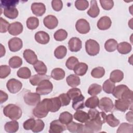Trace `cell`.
Listing matches in <instances>:
<instances>
[{"mask_svg":"<svg viewBox=\"0 0 133 133\" xmlns=\"http://www.w3.org/2000/svg\"><path fill=\"white\" fill-rule=\"evenodd\" d=\"M35 39L36 41L43 45L49 43L50 37L49 34L45 31H38L35 34Z\"/></svg>","mask_w":133,"mask_h":133,"instance_id":"ffe728a7","label":"cell"},{"mask_svg":"<svg viewBox=\"0 0 133 133\" xmlns=\"http://www.w3.org/2000/svg\"><path fill=\"white\" fill-rule=\"evenodd\" d=\"M105 112H100L99 115L96 117L89 119L84 125V132H95L101 130L102 125L105 123Z\"/></svg>","mask_w":133,"mask_h":133,"instance_id":"6da1fadb","label":"cell"},{"mask_svg":"<svg viewBox=\"0 0 133 133\" xmlns=\"http://www.w3.org/2000/svg\"><path fill=\"white\" fill-rule=\"evenodd\" d=\"M23 56L25 61L30 64H34L38 60L35 52L31 49H25L23 51Z\"/></svg>","mask_w":133,"mask_h":133,"instance_id":"ac0fdd59","label":"cell"},{"mask_svg":"<svg viewBox=\"0 0 133 133\" xmlns=\"http://www.w3.org/2000/svg\"><path fill=\"white\" fill-rule=\"evenodd\" d=\"M58 97L60 101L61 106H62V107L66 106L70 104L71 99H70V98L69 97V96H68L67 93L66 94H65V93L61 94L59 95V96Z\"/></svg>","mask_w":133,"mask_h":133,"instance_id":"11a10c76","label":"cell"},{"mask_svg":"<svg viewBox=\"0 0 133 133\" xmlns=\"http://www.w3.org/2000/svg\"><path fill=\"white\" fill-rule=\"evenodd\" d=\"M68 46L71 51L77 52L82 48V42L79 38L73 37L69 40L68 42Z\"/></svg>","mask_w":133,"mask_h":133,"instance_id":"4fadbf2b","label":"cell"},{"mask_svg":"<svg viewBox=\"0 0 133 133\" xmlns=\"http://www.w3.org/2000/svg\"><path fill=\"white\" fill-rule=\"evenodd\" d=\"M5 131L9 133H14L18 131L19 129V123L16 120L7 122L4 126Z\"/></svg>","mask_w":133,"mask_h":133,"instance_id":"484cf974","label":"cell"},{"mask_svg":"<svg viewBox=\"0 0 133 133\" xmlns=\"http://www.w3.org/2000/svg\"><path fill=\"white\" fill-rule=\"evenodd\" d=\"M66 129L71 132L81 133L83 132L84 125L82 124L72 121L66 125Z\"/></svg>","mask_w":133,"mask_h":133,"instance_id":"44dd1931","label":"cell"},{"mask_svg":"<svg viewBox=\"0 0 133 133\" xmlns=\"http://www.w3.org/2000/svg\"><path fill=\"white\" fill-rule=\"evenodd\" d=\"M23 27L19 22H14L10 24L8 31L9 33L14 36H17L19 35L23 31Z\"/></svg>","mask_w":133,"mask_h":133,"instance_id":"2e32d148","label":"cell"},{"mask_svg":"<svg viewBox=\"0 0 133 133\" xmlns=\"http://www.w3.org/2000/svg\"><path fill=\"white\" fill-rule=\"evenodd\" d=\"M53 89V85L49 79L43 80L36 88V91L41 95H45L50 93Z\"/></svg>","mask_w":133,"mask_h":133,"instance_id":"277c9868","label":"cell"},{"mask_svg":"<svg viewBox=\"0 0 133 133\" xmlns=\"http://www.w3.org/2000/svg\"><path fill=\"white\" fill-rule=\"evenodd\" d=\"M124 78L123 72L119 70H114L111 72L110 75V79L114 83H118Z\"/></svg>","mask_w":133,"mask_h":133,"instance_id":"f546056e","label":"cell"},{"mask_svg":"<svg viewBox=\"0 0 133 133\" xmlns=\"http://www.w3.org/2000/svg\"><path fill=\"white\" fill-rule=\"evenodd\" d=\"M51 77L57 81L61 80L65 77V72L61 68H55L51 72Z\"/></svg>","mask_w":133,"mask_h":133,"instance_id":"d6a6232c","label":"cell"},{"mask_svg":"<svg viewBox=\"0 0 133 133\" xmlns=\"http://www.w3.org/2000/svg\"><path fill=\"white\" fill-rule=\"evenodd\" d=\"M33 66L35 71L39 74H46L47 73V67L45 63L42 61L37 60V61L33 64Z\"/></svg>","mask_w":133,"mask_h":133,"instance_id":"e575fe53","label":"cell"},{"mask_svg":"<svg viewBox=\"0 0 133 133\" xmlns=\"http://www.w3.org/2000/svg\"><path fill=\"white\" fill-rule=\"evenodd\" d=\"M4 15L7 18L10 19H14L18 16V10L16 7H8L4 8Z\"/></svg>","mask_w":133,"mask_h":133,"instance_id":"4316f807","label":"cell"},{"mask_svg":"<svg viewBox=\"0 0 133 133\" xmlns=\"http://www.w3.org/2000/svg\"><path fill=\"white\" fill-rule=\"evenodd\" d=\"M23 99L25 103L31 106L35 105L41 101L40 95L37 92H29L24 95Z\"/></svg>","mask_w":133,"mask_h":133,"instance_id":"8992f818","label":"cell"},{"mask_svg":"<svg viewBox=\"0 0 133 133\" xmlns=\"http://www.w3.org/2000/svg\"><path fill=\"white\" fill-rule=\"evenodd\" d=\"M100 12V9L98 6L97 2L95 0H92L90 2V7L87 11V14L91 18L97 17Z\"/></svg>","mask_w":133,"mask_h":133,"instance_id":"603a6c76","label":"cell"},{"mask_svg":"<svg viewBox=\"0 0 133 133\" xmlns=\"http://www.w3.org/2000/svg\"><path fill=\"white\" fill-rule=\"evenodd\" d=\"M117 132H132V125L127 123H123L118 128Z\"/></svg>","mask_w":133,"mask_h":133,"instance_id":"c3c4849f","label":"cell"},{"mask_svg":"<svg viewBox=\"0 0 133 133\" xmlns=\"http://www.w3.org/2000/svg\"><path fill=\"white\" fill-rule=\"evenodd\" d=\"M6 87L10 93L16 94L21 90L22 87V84L19 80L15 78H11L7 81Z\"/></svg>","mask_w":133,"mask_h":133,"instance_id":"ba28073f","label":"cell"},{"mask_svg":"<svg viewBox=\"0 0 133 133\" xmlns=\"http://www.w3.org/2000/svg\"><path fill=\"white\" fill-rule=\"evenodd\" d=\"M99 102V99L98 97L96 96H92L88 98L85 102V106H86L88 108L90 109H95L97 107H98Z\"/></svg>","mask_w":133,"mask_h":133,"instance_id":"836d02e7","label":"cell"},{"mask_svg":"<svg viewBox=\"0 0 133 133\" xmlns=\"http://www.w3.org/2000/svg\"><path fill=\"white\" fill-rule=\"evenodd\" d=\"M1 57H2L3 56L5 55V49L2 44H1Z\"/></svg>","mask_w":133,"mask_h":133,"instance_id":"e7e4bbea","label":"cell"},{"mask_svg":"<svg viewBox=\"0 0 133 133\" xmlns=\"http://www.w3.org/2000/svg\"><path fill=\"white\" fill-rule=\"evenodd\" d=\"M99 108L104 112H111L113 109L114 104L112 100L108 97L102 98L98 104Z\"/></svg>","mask_w":133,"mask_h":133,"instance_id":"9c48e42d","label":"cell"},{"mask_svg":"<svg viewBox=\"0 0 133 133\" xmlns=\"http://www.w3.org/2000/svg\"><path fill=\"white\" fill-rule=\"evenodd\" d=\"M115 87V84L110 79L106 80L103 84L102 88L103 91L107 94H112Z\"/></svg>","mask_w":133,"mask_h":133,"instance_id":"f35d334b","label":"cell"},{"mask_svg":"<svg viewBox=\"0 0 133 133\" xmlns=\"http://www.w3.org/2000/svg\"><path fill=\"white\" fill-rule=\"evenodd\" d=\"M39 25V20L37 18L30 17L26 20V26L30 30H35Z\"/></svg>","mask_w":133,"mask_h":133,"instance_id":"60d3db41","label":"cell"},{"mask_svg":"<svg viewBox=\"0 0 133 133\" xmlns=\"http://www.w3.org/2000/svg\"><path fill=\"white\" fill-rule=\"evenodd\" d=\"M8 44L9 50L12 52H16L20 50L23 46L22 40L18 37L11 38Z\"/></svg>","mask_w":133,"mask_h":133,"instance_id":"7c38bea8","label":"cell"},{"mask_svg":"<svg viewBox=\"0 0 133 133\" xmlns=\"http://www.w3.org/2000/svg\"><path fill=\"white\" fill-rule=\"evenodd\" d=\"M51 6L54 10L59 11L62 8L63 3L61 0H53L51 1Z\"/></svg>","mask_w":133,"mask_h":133,"instance_id":"680465c9","label":"cell"},{"mask_svg":"<svg viewBox=\"0 0 133 133\" xmlns=\"http://www.w3.org/2000/svg\"><path fill=\"white\" fill-rule=\"evenodd\" d=\"M126 119L130 123H132V111L127 112L126 114Z\"/></svg>","mask_w":133,"mask_h":133,"instance_id":"be15d7a7","label":"cell"},{"mask_svg":"<svg viewBox=\"0 0 133 133\" xmlns=\"http://www.w3.org/2000/svg\"><path fill=\"white\" fill-rule=\"evenodd\" d=\"M8 95L2 90H0V101L1 104H2L4 102L6 101L8 99Z\"/></svg>","mask_w":133,"mask_h":133,"instance_id":"6125c7cd","label":"cell"},{"mask_svg":"<svg viewBox=\"0 0 133 133\" xmlns=\"http://www.w3.org/2000/svg\"><path fill=\"white\" fill-rule=\"evenodd\" d=\"M11 69L7 65H2L0 66V78H5L7 77L10 73Z\"/></svg>","mask_w":133,"mask_h":133,"instance_id":"816d5d0a","label":"cell"},{"mask_svg":"<svg viewBox=\"0 0 133 133\" xmlns=\"http://www.w3.org/2000/svg\"><path fill=\"white\" fill-rule=\"evenodd\" d=\"M128 89H129L128 87L125 85H123V84L119 85L116 87H115L113 90V91L112 94H113V96L115 98L117 99H120L123 94Z\"/></svg>","mask_w":133,"mask_h":133,"instance_id":"1f68e13d","label":"cell"},{"mask_svg":"<svg viewBox=\"0 0 133 133\" xmlns=\"http://www.w3.org/2000/svg\"><path fill=\"white\" fill-rule=\"evenodd\" d=\"M105 122L111 127H115L117 126L119 124V121L117 118H116L113 113L109 114L108 115H106L105 116Z\"/></svg>","mask_w":133,"mask_h":133,"instance_id":"ab89813d","label":"cell"},{"mask_svg":"<svg viewBox=\"0 0 133 133\" xmlns=\"http://www.w3.org/2000/svg\"><path fill=\"white\" fill-rule=\"evenodd\" d=\"M49 111L48 98H45L36 104L33 110V114L37 118H42L47 115Z\"/></svg>","mask_w":133,"mask_h":133,"instance_id":"3957f363","label":"cell"},{"mask_svg":"<svg viewBox=\"0 0 133 133\" xmlns=\"http://www.w3.org/2000/svg\"><path fill=\"white\" fill-rule=\"evenodd\" d=\"M75 28L77 31L81 34H86L90 29L89 22L84 19H79L76 21Z\"/></svg>","mask_w":133,"mask_h":133,"instance_id":"30bf717a","label":"cell"},{"mask_svg":"<svg viewBox=\"0 0 133 133\" xmlns=\"http://www.w3.org/2000/svg\"><path fill=\"white\" fill-rule=\"evenodd\" d=\"M43 23L47 28L52 30L57 26L58 24V20L55 16L48 15L44 18Z\"/></svg>","mask_w":133,"mask_h":133,"instance_id":"5bb4252c","label":"cell"},{"mask_svg":"<svg viewBox=\"0 0 133 133\" xmlns=\"http://www.w3.org/2000/svg\"><path fill=\"white\" fill-rule=\"evenodd\" d=\"M1 22V29L0 32L1 33H6L8 29V27L9 26V23L6 20L3 19L2 17L0 18Z\"/></svg>","mask_w":133,"mask_h":133,"instance_id":"91938a15","label":"cell"},{"mask_svg":"<svg viewBox=\"0 0 133 133\" xmlns=\"http://www.w3.org/2000/svg\"><path fill=\"white\" fill-rule=\"evenodd\" d=\"M68 36L67 32L63 29H59L55 32L54 37L56 41H62L65 40Z\"/></svg>","mask_w":133,"mask_h":133,"instance_id":"f6af8a7d","label":"cell"},{"mask_svg":"<svg viewBox=\"0 0 133 133\" xmlns=\"http://www.w3.org/2000/svg\"><path fill=\"white\" fill-rule=\"evenodd\" d=\"M73 117L75 120L82 123H85L89 119L88 113L79 110H76L74 114Z\"/></svg>","mask_w":133,"mask_h":133,"instance_id":"cb8c5ba5","label":"cell"},{"mask_svg":"<svg viewBox=\"0 0 133 133\" xmlns=\"http://www.w3.org/2000/svg\"><path fill=\"white\" fill-rule=\"evenodd\" d=\"M102 90V87L97 84H92L90 85L88 89V93L92 96H96L100 94Z\"/></svg>","mask_w":133,"mask_h":133,"instance_id":"ee69618b","label":"cell"},{"mask_svg":"<svg viewBox=\"0 0 133 133\" xmlns=\"http://www.w3.org/2000/svg\"><path fill=\"white\" fill-rule=\"evenodd\" d=\"M132 101L125 100L122 98L118 99L115 101L114 106L116 110L121 112H125L128 109L132 110Z\"/></svg>","mask_w":133,"mask_h":133,"instance_id":"52a82bcc","label":"cell"},{"mask_svg":"<svg viewBox=\"0 0 133 133\" xmlns=\"http://www.w3.org/2000/svg\"><path fill=\"white\" fill-rule=\"evenodd\" d=\"M17 76L23 79L29 78L31 76V72L27 67H22L17 71Z\"/></svg>","mask_w":133,"mask_h":133,"instance_id":"b9f144b4","label":"cell"},{"mask_svg":"<svg viewBox=\"0 0 133 133\" xmlns=\"http://www.w3.org/2000/svg\"><path fill=\"white\" fill-rule=\"evenodd\" d=\"M75 6L79 10H85L89 6V3L86 0H77L75 2Z\"/></svg>","mask_w":133,"mask_h":133,"instance_id":"f907efd6","label":"cell"},{"mask_svg":"<svg viewBox=\"0 0 133 133\" xmlns=\"http://www.w3.org/2000/svg\"><path fill=\"white\" fill-rule=\"evenodd\" d=\"M66 82L68 85L71 87H76L81 83L79 77L75 74L69 75L66 78Z\"/></svg>","mask_w":133,"mask_h":133,"instance_id":"4dcf8cb0","label":"cell"},{"mask_svg":"<svg viewBox=\"0 0 133 133\" xmlns=\"http://www.w3.org/2000/svg\"><path fill=\"white\" fill-rule=\"evenodd\" d=\"M31 10L35 16H43L46 11L45 5L42 3H33L31 5Z\"/></svg>","mask_w":133,"mask_h":133,"instance_id":"e0dca14e","label":"cell"},{"mask_svg":"<svg viewBox=\"0 0 133 133\" xmlns=\"http://www.w3.org/2000/svg\"><path fill=\"white\" fill-rule=\"evenodd\" d=\"M67 49L63 45H60L57 47L54 51V55L55 57L58 59H63L66 55Z\"/></svg>","mask_w":133,"mask_h":133,"instance_id":"8d00e7d4","label":"cell"},{"mask_svg":"<svg viewBox=\"0 0 133 133\" xmlns=\"http://www.w3.org/2000/svg\"><path fill=\"white\" fill-rule=\"evenodd\" d=\"M50 78V76L45 74H35L30 77V82L33 86H37L43 80Z\"/></svg>","mask_w":133,"mask_h":133,"instance_id":"d4e9b609","label":"cell"},{"mask_svg":"<svg viewBox=\"0 0 133 133\" xmlns=\"http://www.w3.org/2000/svg\"><path fill=\"white\" fill-rule=\"evenodd\" d=\"M79 63L78 59L74 56L70 57L65 62V66L71 70H74L75 66Z\"/></svg>","mask_w":133,"mask_h":133,"instance_id":"7dc6e473","label":"cell"},{"mask_svg":"<svg viewBox=\"0 0 133 133\" xmlns=\"http://www.w3.org/2000/svg\"><path fill=\"white\" fill-rule=\"evenodd\" d=\"M19 2V1L16 0H2L1 1V8H5L8 7H16Z\"/></svg>","mask_w":133,"mask_h":133,"instance_id":"681fc988","label":"cell"},{"mask_svg":"<svg viewBox=\"0 0 133 133\" xmlns=\"http://www.w3.org/2000/svg\"><path fill=\"white\" fill-rule=\"evenodd\" d=\"M59 120L63 124L67 125L73 120V115L67 111H64L60 114Z\"/></svg>","mask_w":133,"mask_h":133,"instance_id":"74e56055","label":"cell"},{"mask_svg":"<svg viewBox=\"0 0 133 133\" xmlns=\"http://www.w3.org/2000/svg\"><path fill=\"white\" fill-rule=\"evenodd\" d=\"M22 64V59L18 56H13L9 60V65L12 69H16L21 66Z\"/></svg>","mask_w":133,"mask_h":133,"instance_id":"7bdbcfd3","label":"cell"},{"mask_svg":"<svg viewBox=\"0 0 133 133\" xmlns=\"http://www.w3.org/2000/svg\"><path fill=\"white\" fill-rule=\"evenodd\" d=\"M84 99L85 97L82 95V94L73 99L72 108L73 109L76 111L84 109L85 108Z\"/></svg>","mask_w":133,"mask_h":133,"instance_id":"7402d4cb","label":"cell"},{"mask_svg":"<svg viewBox=\"0 0 133 133\" xmlns=\"http://www.w3.org/2000/svg\"><path fill=\"white\" fill-rule=\"evenodd\" d=\"M117 41L112 38L108 39L104 44L105 49L108 52L114 51L117 48Z\"/></svg>","mask_w":133,"mask_h":133,"instance_id":"d590c367","label":"cell"},{"mask_svg":"<svg viewBox=\"0 0 133 133\" xmlns=\"http://www.w3.org/2000/svg\"><path fill=\"white\" fill-rule=\"evenodd\" d=\"M61 104L59 97L48 98V107L49 111L51 112H56L59 110Z\"/></svg>","mask_w":133,"mask_h":133,"instance_id":"9a60e30c","label":"cell"},{"mask_svg":"<svg viewBox=\"0 0 133 133\" xmlns=\"http://www.w3.org/2000/svg\"><path fill=\"white\" fill-rule=\"evenodd\" d=\"M36 120L33 118H29L25 121L23 124V127L24 129L29 130H32L35 124Z\"/></svg>","mask_w":133,"mask_h":133,"instance_id":"6f0895ef","label":"cell"},{"mask_svg":"<svg viewBox=\"0 0 133 133\" xmlns=\"http://www.w3.org/2000/svg\"><path fill=\"white\" fill-rule=\"evenodd\" d=\"M85 49L87 54L94 56L99 54L100 46L99 43L95 40L89 39L85 43Z\"/></svg>","mask_w":133,"mask_h":133,"instance_id":"5b68a950","label":"cell"},{"mask_svg":"<svg viewBox=\"0 0 133 133\" xmlns=\"http://www.w3.org/2000/svg\"><path fill=\"white\" fill-rule=\"evenodd\" d=\"M111 20L109 17L103 16L98 21L97 27L101 30H106L111 27Z\"/></svg>","mask_w":133,"mask_h":133,"instance_id":"d6986e66","label":"cell"},{"mask_svg":"<svg viewBox=\"0 0 133 133\" xmlns=\"http://www.w3.org/2000/svg\"><path fill=\"white\" fill-rule=\"evenodd\" d=\"M100 3L103 9L106 10L111 9L114 6V2L112 0H100Z\"/></svg>","mask_w":133,"mask_h":133,"instance_id":"9f6ffc18","label":"cell"},{"mask_svg":"<svg viewBox=\"0 0 133 133\" xmlns=\"http://www.w3.org/2000/svg\"><path fill=\"white\" fill-rule=\"evenodd\" d=\"M45 126V124L43 121L39 119H36L35 124L34 125V127L32 129V131L33 132H38L40 131H42Z\"/></svg>","mask_w":133,"mask_h":133,"instance_id":"db71d44e","label":"cell"},{"mask_svg":"<svg viewBox=\"0 0 133 133\" xmlns=\"http://www.w3.org/2000/svg\"><path fill=\"white\" fill-rule=\"evenodd\" d=\"M88 69V65L85 63L79 62L74 68V72L76 75L78 76L84 75Z\"/></svg>","mask_w":133,"mask_h":133,"instance_id":"f1b7e54d","label":"cell"},{"mask_svg":"<svg viewBox=\"0 0 133 133\" xmlns=\"http://www.w3.org/2000/svg\"><path fill=\"white\" fill-rule=\"evenodd\" d=\"M67 94L71 100L74 99L76 97L82 95V92L79 88L73 87L71 88L67 92Z\"/></svg>","mask_w":133,"mask_h":133,"instance_id":"f5cc1de1","label":"cell"},{"mask_svg":"<svg viewBox=\"0 0 133 133\" xmlns=\"http://www.w3.org/2000/svg\"><path fill=\"white\" fill-rule=\"evenodd\" d=\"M105 74V70L103 67L98 66L92 69L91 72V76L96 78L102 77Z\"/></svg>","mask_w":133,"mask_h":133,"instance_id":"bcb514c9","label":"cell"},{"mask_svg":"<svg viewBox=\"0 0 133 133\" xmlns=\"http://www.w3.org/2000/svg\"><path fill=\"white\" fill-rule=\"evenodd\" d=\"M132 49L131 45L127 42H123L117 44V49L118 51L123 55H126L129 53Z\"/></svg>","mask_w":133,"mask_h":133,"instance_id":"83f0119b","label":"cell"},{"mask_svg":"<svg viewBox=\"0 0 133 133\" xmlns=\"http://www.w3.org/2000/svg\"><path fill=\"white\" fill-rule=\"evenodd\" d=\"M4 115L11 120H17L22 116V110L18 105L14 104H8L3 109Z\"/></svg>","mask_w":133,"mask_h":133,"instance_id":"7a4b0ae2","label":"cell"},{"mask_svg":"<svg viewBox=\"0 0 133 133\" xmlns=\"http://www.w3.org/2000/svg\"><path fill=\"white\" fill-rule=\"evenodd\" d=\"M66 130V127L59 120L52 121L50 124L49 132L50 133H60Z\"/></svg>","mask_w":133,"mask_h":133,"instance_id":"8fae6325","label":"cell"},{"mask_svg":"<svg viewBox=\"0 0 133 133\" xmlns=\"http://www.w3.org/2000/svg\"><path fill=\"white\" fill-rule=\"evenodd\" d=\"M121 98L132 101V91L129 89H128L123 94Z\"/></svg>","mask_w":133,"mask_h":133,"instance_id":"94428289","label":"cell"}]
</instances>
